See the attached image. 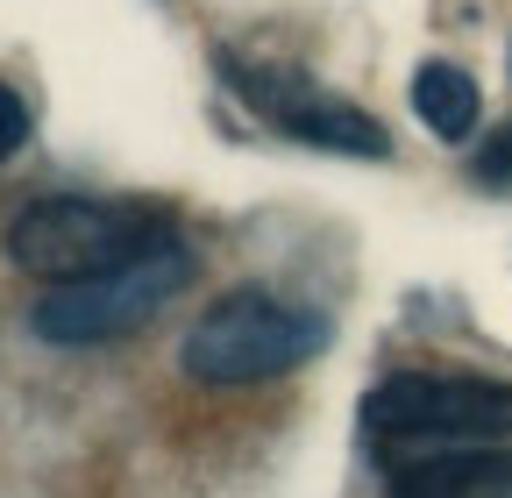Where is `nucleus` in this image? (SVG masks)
Here are the masks:
<instances>
[{
  "mask_svg": "<svg viewBox=\"0 0 512 498\" xmlns=\"http://www.w3.org/2000/svg\"><path fill=\"white\" fill-rule=\"evenodd\" d=\"M171 228L157 207L143 200H93V193H57V200H36L15 214L8 228V249L15 264L43 285H79V278H100V271H121L136 264L143 249H157Z\"/></svg>",
  "mask_w": 512,
  "mask_h": 498,
  "instance_id": "f257e3e1",
  "label": "nucleus"
},
{
  "mask_svg": "<svg viewBox=\"0 0 512 498\" xmlns=\"http://www.w3.org/2000/svg\"><path fill=\"white\" fill-rule=\"evenodd\" d=\"M363 427L392 456H434V449H491L512 442V385L498 378H384L363 399Z\"/></svg>",
  "mask_w": 512,
  "mask_h": 498,
  "instance_id": "f03ea898",
  "label": "nucleus"
},
{
  "mask_svg": "<svg viewBox=\"0 0 512 498\" xmlns=\"http://www.w3.org/2000/svg\"><path fill=\"white\" fill-rule=\"evenodd\" d=\"M320 342H328V321L306 314V306L278 292H228L192 321L185 370L200 385H264V378L299 370Z\"/></svg>",
  "mask_w": 512,
  "mask_h": 498,
  "instance_id": "7ed1b4c3",
  "label": "nucleus"
},
{
  "mask_svg": "<svg viewBox=\"0 0 512 498\" xmlns=\"http://www.w3.org/2000/svg\"><path fill=\"white\" fill-rule=\"evenodd\" d=\"M185 285H192V249L178 235H164L157 249H143V257L121 264V271H100V278H79V285H50L29 321H36L43 342L86 349V342H114L128 328H143Z\"/></svg>",
  "mask_w": 512,
  "mask_h": 498,
  "instance_id": "20e7f679",
  "label": "nucleus"
},
{
  "mask_svg": "<svg viewBox=\"0 0 512 498\" xmlns=\"http://www.w3.org/2000/svg\"><path fill=\"white\" fill-rule=\"evenodd\" d=\"M221 72H228V86L264 121H278L285 136H299L313 150H342V157H384V150H392L370 114L328 100L306 72H271V65H242V57H221Z\"/></svg>",
  "mask_w": 512,
  "mask_h": 498,
  "instance_id": "39448f33",
  "label": "nucleus"
},
{
  "mask_svg": "<svg viewBox=\"0 0 512 498\" xmlns=\"http://www.w3.org/2000/svg\"><path fill=\"white\" fill-rule=\"evenodd\" d=\"M384 498H512V442L399 456L384 477Z\"/></svg>",
  "mask_w": 512,
  "mask_h": 498,
  "instance_id": "423d86ee",
  "label": "nucleus"
},
{
  "mask_svg": "<svg viewBox=\"0 0 512 498\" xmlns=\"http://www.w3.org/2000/svg\"><path fill=\"white\" fill-rule=\"evenodd\" d=\"M413 114L427 121L441 143H463V136L477 129V114H484L477 79H470L463 65H441V57H434V65L413 72Z\"/></svg>",
  "mask_w": 512,
  "mask_h": 498,
  "instance_id": "0eeeda50",
  "label": "nucleus"
},
{
  "mask_svg": "<svg viewBox=\"0 0 512 498\" xmlns=\"http://www.w3.org/2000/svg\"><path fill=\"white\" fill-rule=\"evenodd\" d=\"M29 143V107L15 100V86H0V157H15Z\"/></svg>",
  "mask_w": 512,
  "mask_h": 498,
  "instance_id": "6e6552de",
  "label": "nucleus"
},
{
  "mask_svg": "<svg viewBox=\"0 0 512 498\" xmlns=\"http://www.w3.org/2000/svg\"><path fill=\"white\" fill-rule=\"evenodd\" d=\"M484 185H512V129H498L484 150H477V164H470Z\"/></svg>",
  "mask_w": 512,
  "mask_h": 498,
  "instance_id": "1a4fd4ad",
  "label": "nucleus"
}]
</instances>
